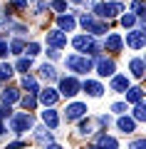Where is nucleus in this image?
I'll use <instances>...</instances> for the list:
<instances>
[{"instance_id":"12","label":"nucleus","mask_w":146,"mask_h":149,"mask_svg":"<svg viewBox=\"0 0 146 149\" xmlns=\"http://www.w3.org/2000/svg\"><path fill=\"white\" fill-rule=\"evenodd\" d=\"M104 47L109 50V52H119V50L124 47V40H121V35H116V32L107 35V42H104Z\"/></svg>"},{"instance_id":"37","label":"nucleus","mask_w":146,"mask_h":149,"mask_svg":"<svg viewBox=\"0 0 146 149\" xmlns=\"http://www.w3.org/2000/svg\"><path fill=\"white\" fill-rule=\"evenodd\" d=\"M79 132H82V134H92V127H89V122H82V124H79Z\"/></svg>"},{"instance_id":"13","label":"nucleus","mask_w":146,"mask_h":149,"mask_svg":"<svg viewBox=\"0 0 146 149\" xmlns=\"http://www.w3.org/2000/svg\"><path fill=\"white\" fill-rule=\"evenodd\" d=\"M111 90L114 92H126L129 90V77L126 74H114L111 77Z\"/></svg>"},{"instance_id":"39","label":"nucleus","mask_w":146,"mask_h":149,"mask_svg":"<svg viewBox=\"0 0 146 149\" xmlns=\"http://www.w3.org/2000/svg\"><path fill=\"white\" fill-rule=\"evenodd\" d=\"M47 55H50L52 60H57V57H60V50H52V47H50V50H47Z\"/></svg>"},{"instance_id":"11","label":"nucleus","mask_w":146,"mask_h":149,"mask_svg":"<svg viewBox=\"0 0 146 149\" xmlns=\"http://www.w3.org/2000/svg\"><path fill=\"white\" fill-rule=\"evenodd\" d=\"M42 122H45V127H47V129H57V124H60L57 112H55L52 107H47V109L42 112Z\"/></svg>"},{"instance_id":"9","label":"nucleus","mask_w":146,"mask_h":149,"mask_svg":"<svg viewBox=\"0 0 146 149\" xmlns=\"http://www.w3.org/2000/svg\"><path fill=\"white\" fill-rule=\"evenodd\" d=\"M47 42L52 45V50H60V47L67 45V35L60 32V30H50V32H47Z\"/></svg>"},{"instance_id":"20","label":"nucleus","mask_w":146,"mask_h":149,"mask_svg":"<svg viewBox=\"0 0 146 149\" xmlns=\"http://www.w3.org/2000/svg\"><path fill=\"white\" fill-rule=\"evenodd\" d=\"M97 142L102 144V149H119L116 139H114V137H107V134H99V137H97Z\"/></svg>"},{"instance_id":"24","label":"nucleus","mask_w":146,"mask_h":149,"mask_svg":"<svg viewBox=\"0 0 146 149\" xmlns=\"http://www.w3.org/2000/svg\"><path fill=\"white\" fill-rule=\"evenodd\" d=\"M20 104L25 107V109H35V107H37V95H27V97H22Z\"/></svg>"},{"instance_id":"36","label":"nucleus","mask_w":146,"mask_h":149,"mask_svg":"<svg viewBox=\"0 0 146 149\" xmlns=\"http://www.w3.org/2000/svg\"><path fill=\"white\" fill-rule=\"evenodd\" d=\"M129 149H146V139H136V142H131Z\"/></svg>"},{"instance_id":"32","label":"nucleus","mask_w":146,"mask_h":149,"mask_svg":"<svg viewBox=\"0 0 146 149\" xmlns=\"http://www.w3.org/2000/svg\"><path fill=\"white\" fill-rule=\"evenodd\" d=\"M37 52H40V45H37V42H30V45L25 47V55H27V57H35Z\"/></svg>"},{"instance_id":"43","label":"nucleus","mask_w":146,"mask_h":149,"mask_svg":"<svg viewBox=\"0 0 146 149\" xmlns=\"http://www.w3.org/2000/svg\"><path fill=\"white\" fill-rule=\"evenodd\" d=\"M89 149H99V147H89Z\"/></svg>"},{"instance_id":"34","label":"nucleus","mask_w":146,"mask_h":149,"mask_svg":"<svg viewBox=\"0 0 146 149\" xmlns=\"http://www.w3.org/2000/svg\"><path fill=\"white\" fill-rule=\"evenodd\" d=\"M50 5H52L55 10H60V13H64V10H67V3H64V0H52Z\"/></svg>"},{"instance_id":"15","label":"nucleus","mask_w":146,"mask_h":149,"mask_svg":"<svg viewBox=\"0 0 146 149\" xmlns=\"http://www.w3.org/2000/svg\"><path fill=\"white\" fill-rule=\"evenodd\" d=\"M124 95H126V102H131V104H141L144 90H141V87H129V90H126Z\"/></svg>"},{"instance_id":"7","label":"nucleus","mask_w":146,"mask_h":149,"mask_svg":"<svg viewBox=\"0 0 146 149\" xmlns=\"http://www.w3.org/2000/svg\"><path fill=\"white\" fill-rule=\"evenodd\" d=\"M144 42H146V32L144 30H131V32H126V45L129 47H134V50H141L144 47Z\"/></svg>"},{"instance_id":"25","label":"nucleus","mask_w":146,"mask_h":149,"mask_svg":"<svg viewBox=\"0 0 146 149\" xmlns=\"http://www.w3.org/2000/svg\"><path fill=\"white\" fill-rule=\"evenodd\" d=\"M131 15H136V17L144 15V0H134L131 3Z\"/></svg>"},{"instance_id":"18","label":"nucleus","mask_w":146,"mask_h":149,"mask_svg":"<svg viewBox=\"0 0 146 149\" xmlns=\"http://www.w3.org/2000/svg\"><path fill=\"white\" fill-rule=\"evenodd\" d=\"M116 127H119L121 132H126V134H129V132H134L136 122H134L131 117H119V119H116Z\"/></svg>"},{"instance_id":"38","label":"nucleus","mask_w":146,"mask_h":149,"mask_svg":"<svg viewBox=\"0 0 146 149\" xmlns=\"http://www.w3.org/2000/svg\"><path fill=\"white\" fill-rule=\"evenodd\" d=\"M8 55V40H0V57Z\"/></svg>"},{"instance_id":"31","label":"nucleus","mask_w":146,"mask_h":149,"mask_svg":"<svg viewBox=\"0 0 146 149\" xmlns=\"http://www.w3.org/2000/svg\"><path fill=\"white\" fill-rule=\"evenodd\" d=\"M92 22H94L92 15H87V13H82V15H79V25H82L84 30H89V25H92Z\"/></svg>"},{"instance_id":"26","label":"nucleus","mask_w":146,"mask_h":149,"mask_svg":"<svg viewBox=\"0 0 146 149\" xmlns=\"http://www.w3.org/2000/svg\"><path fill=\"white\" fill-rule=\"evenodd\" d=\"M8 77H12V65L0 62V80H8Z\"/></svg>"},{"instance_id":"42","label":"nucleus","mask_w":146,"mask_h":149,"mask_svg":"<svg viewBox=\"0 0 146 149\" xmlns=\"http://www.w3.org/2000/svg\"><path fill=\"white\" fill-rule=\"evenodd\" d=\"M3 132H5V124H3V122H0V134H3Z\"/></svg>"},{"instance_id":"14","label":"nucleus","mask_w":146,"mask_h":149,"mask_svg":"<svg viewBox=\"0 0 146 149\" xmlns=\"http://www.w3.org/2000/svg\"><path fill=\"white\" fill-rule=\"evenodd\" d=\"M82 90L87 92V95H92V97H102V92H104V87H102V85H99L97 80H87V82L82 85Z\"/></svg>"},{"instance_id":"27","label":"nucleus","mask_w":146,"mask_h":149,"mask_svg":"<svg viewBox=\"0 0 146 149\" xmlns=\"http://www.w3.org/2000/svg\"><path fill=\"white\" fill-rule=\"evenodd\" d=\"M146 119V112H144V102L134 107V122H144Z\"/></svg>"},{"instance_id":"41","label":"nucleus","mask_w":146,"mask_h":149,"mask_svg":"<svg viewBox=\"0 0 146 149\" xmlns=\"http://www.w3.org/2000/svg\"><path fill=\"white\" fill-rule=\"evenodd\" d=\"M47 149H62V147H57V144H50V147H47Z\"/></svg>"},{"instance_id":"44","label":"nucleus","mask_w":146,"mask_h":149,"mask_svg":"<svg viewBox=\"0 0 146 149\" xmlns=\"http://www.w3.org/2000/svg\"><path fill=\"white\" fill-rule=\"evenodd\" d=\"M74 3H82V0H74Z\"/></svg>"},{"instance_id":"33","label":"nucleus","mask_w":146,"mask_h":149,"mask_svg":"<svg viewBox=\"0 0 146 149\" xmlns=\"http://www.w3.org/2000/svg\"><path fill=\"white\" fill-rule=\"evenodd\" d=\"M8 50H12V52H15V55H20L22 50H25V45H22V40H15V42H12L10 47H8Z\"/></svg>"},{"instance_id":"8","label":"nucleus","mask_w":146,"mask_h":149,"mask_svg":"<svg viewBox=\"0 0 146 149\" xmlns=\"http://www.w3.org/2000/svg\"><path fill=\"white\" fill-rule=\"evenodd\" d=\"M114 72H116L114 60L99 57V62H97V74H99V77H114Z\"/></svg>"},{"instance_id":"30","label":"nucleus","mask_w":146,"mask_h":149,"mask_svg":"<svg viewBox=\"0 0 146 149\" xmlns=\"http://www.w3.org/2000/svg\"><path fill=\"white\" fill-rule=\"evenodd\" d=\"M121 25H124V27H134L136 25V15H131V13L121 15Z\"/></svg>"},{"instance_id":"2","label":"nucleus","mask_w":146,"mask_h":149,"mask_svg":"<svg viewBox=\"0 0 146 149\" xmlns=\"http://www.w3.org/2000/svg\"><path fill=\"white\" fill-rule=\"evenodd\" d=\"M72 45L79 50V52H87V50H89L92 55H99V50H102L99 45L94 42V37H92V35H77V37L72 40Z\"/></svg>"},{"instance_id":"28","label":"nucleus","mask_w":146,"mask_h":149,"mask_svg":"<svg viewBox=\"0 0 146 149\" xmlns=\"http://www.w3.org/2000/svg\"><path fill=\"white\" fill-rule=\"evenodd\" d=\"M35 139H37V142H50L52 134L47 132V127H40V129H37V134H35Z\"/></svg>"},{"instance_id":"17","label":"nucleus","mask_w":146,"mask_h":149,"mask_svg":"<svg viewBox=\"0 0 146 149\" xmlns=\"http://www.w3.org/2000/svg\"><path fill=\"white\" fill-rule=\"evenodd\" d=\"M0 100H3V104H5V107H10L12 102H17V100H20V92H17V90H12V87H10V90H3Z\"/></svg>"},{"instance_id":"40","label":"nucleus","mask_w":146,"mask_h":149,"mask_svg":"<svg viewBox=\"0 0 146 149\" xmlns=\"http://www.w3.org/2000/svg\"><path fill=\"white\" fill-rule=\"evenodd\" d=\"M12 5H15V8H25L27 0H12Z\"/></svg>"},{"instance_id":"21","label":"nucleus","mask_w":146,"mask_h":149,"mask_svg":"<svg viewBox=\"0 0 146 149\" xmlns=\"http://www.w3.org/2000/svg\"><path fill=\"white\" fill-rule=\"evenodd\" d=\"M40 74H42V77H45V80L47 82H52V80H57V70H55L52 67V65H42V67H40Z\"/></svg>"},{"instance_id":"23","label":"nucleus","mask_w":146,"mask_h":149,"mask_svg":"<svg viewBox=\"0 0 146 149\" xmlns=\"http://www.w3.org/2000/svg\"><path fill=\"white\" fill-rule=\"evenodd\" d=\"M104 32H109V27H107V22H92L89 25V35H104Z\"/></svg>"},{"instance_id":"16","label":"nucleus","mask_w":146,"mask_h":149,"mask_svg":"<svg viewBox=\"0 0 146 149\" xmlns=\"http://www.w3.org/2000/svg\"><path fill=\"white\" fill-rule=\"evenodd\" d=\"M57 22H60V32H69V30H74V25H77L74 17L69 15V13H67V15H60Z\"/></svg>"},{"instance_id":"3","label":"nucleus","mask_w":146,"mask_h":149,"mask_svg":"<svg viewBox=\"0 0 146 149\" xmlns=\"http://www.w3.org/2000/svg\"><path fill=\"white\" fill-rule=\"evenodd\" d=\"M94 13L99 17H116L119 13H124V5L121 3H99V5H94Z\"/></svg>"},{"instance_id":"5","label":"nucleus","mask_w":146,"mask_h":149,"mask_svg":"<svg viewBox=\"0 0 146 149\" xmlns=\"http://www.w3.org/2000/svg\"><path fill=\"white\" fill-rule=\"evenodd\" d=\"M32 127V117L27 114V112H20V114H15V117L10 119V129L15 134H22V132H27V129Z\"/></svg>"},{"instance_id":"10","label":"nucleus","mask_w":146,"mask_h":149,"mask_svg":"<svg viewBox=\"0 0 146 149\" xmlns=\"http://www.w3.org/2000/svg\"><path fill=\"white\" fill-rule=\"evenodd\" d=\"M57 90H52V87H47V90H40L37 92V102H42L45 107H52L55 102H57Z\"/></svg>"},{"instance_id":"1","label":"nucleus","mask_w":146,"mask_h":149,"mask_svg":"<svg viewBox=\"0 0 146 149\" xmlns=\"http://www.w3.org/2000/svg\"><path fill=\"white\" fill-rule=\"evenodd\" d=\"M64 65H67L72 72H79V74L92 72V67H94L92 57H87V55H69V57L64 60Z\"/></svg>"},{"instance_id":"35","label":"nucleus","mask_w":146,"mask_h":149,"mask_svg":"<svg viewBox=\"0 0 146 149\" xmlns=\"http://www.w3.org/2000/svg\"><path fill=\"white\" fill-rule=\"evenodd\" d=\"M124 109H126L124 102H116V104H111V112H116V114H124Z\"/></svg>"},{"instance_id":"29","label":"nucleus","mask_w":146,"mask_h":149,"mask_svg":"<svg viewBox=\"0 0 146 149\" xmlns=\"http://www.w3.org/2000/svg\"><path fill=\"white\" fill-rule=\"evenodd\" d=\"M30 65H32V60H30V57H20V60H17V65H15V70H20V72H27V70H30Z\"/></svg>"},{"instance_id":"22","label":"nucleus","mask_w":146,"mask_h":149,"mask_svg":"<svg viewBox=\"0 0 146 149\" xmlns=\"http://www.w3.org/2000/svg\"><path fill=\"white\" fill-rule=\"evenodd\" d=\"M129 67H131V72H134V77H144V60H139V57H134L129 62Z\"/></svg>"},{"instance_id":"19","label":"nucleus","mask_w":146,"mask_h":149,"mask_svg":"<svg viewBox=\"0 0 146 149\" xmlns=\"http://www.w3.org/2000/svg\"><path fill=\"white\" fill-rule=\"evenodd\" d=\"M22 87H25V90H30L27 95H37V92H40L37 80H35V77H30V74H25V77H22Z\"/></svg>"},{"instance_id":"4","label":"nucleus","mask_w":146,"mask_h":149,"mask_svg":"<svg viewBox=\"0 0 146 149\" xmlns=\"http://www.w3.org/2000/svg\"><path fill=\"white\" fill-rule=\"evenodd\" d=\"M79 90H82V85H79L77 77H62V80H60V92H57V95H62V97H74Z\"/></svg>"},{"instance_id":"6","label":"nucleus","mask_w":146,"mask_h":149,"mask_svg":"<svg viewBox=\"0 0 146 149\" xmlns=\"http://www.w3.org/2000/svg\"><path fill=\"white\" fill-rule=\"evenodd\" d=\"M84 114H87V104H82V102H72V104L64 109V119H67V122H74V119L84 117Z\"/></svg>"}]
</instances>
